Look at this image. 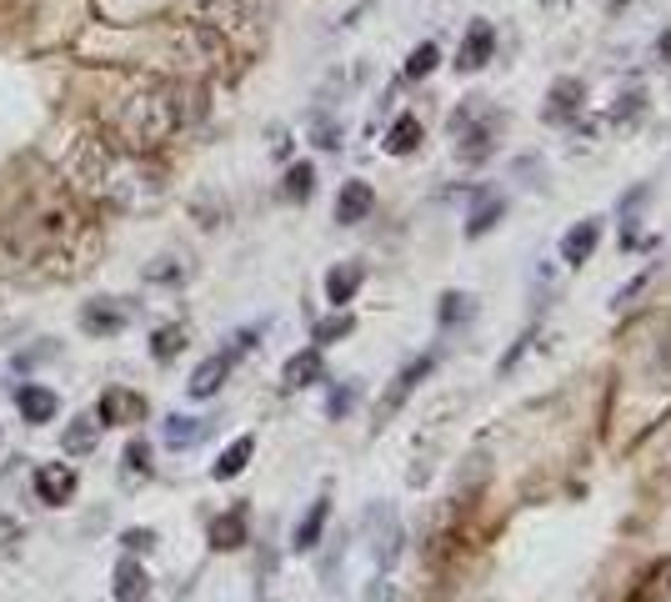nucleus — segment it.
I'll return each instance as SVG.
<instances>
[{
  "instance_id": "1a4fd4ad",
  "label": "nucleus",
  "mask_w": 671,
  "mask_h": 602,
  "mask_svg": "<svg viewBox=\"0 0 671 602\" xmlns=\"http://www.w3.org/2000/svg\"><path fill=\"white\" fill-rule=\"evenodd\" d=\"M246 0H181V15L191 25H211V31H226L241 21Z\"/></svg>"
},
{
  "instance_id": "ddd939ff",
  "label": "nucleus",
  "mask_w": 671,
  "mask_h": 602,
  "mask_svg": "<svg viewBox=\"0 0 671 602\" xmlns=\"http://www.w3.org/2000/svg\"><path fill=\"white\" fill-rule=\"evenodd\" d=\"M316 382H326V357H321V347L296 351V357L281 367V387H286V392H306V387H316Z\"/></svg>"
},
{
  "instance_id": "e433bc0d",
  "label": "nucleus",
  "mask_w": 671,
  "mask_h": 602,
  "mask_svg": "<svg viewBox=\"0 0 671 602\" xmlns=\"http://www.w3.org/2000/svg\"><path fill=\"white\" fill-rule=\"evenodd\" d=\"M120 548H126L130 558H141V552L156 548V532L151 527H130V532H120Z\"/></svg>"
},
{
  "instance_id": "a878e982",
  "label": "nucleus",
  "mask_w": 671,
  "mask_h": 602,
  "mask_svg": "<svg viewBox=\"0 0 671 602\" xmlns=\"http://www.w3.org/2000/svg\"><path fill=\"white\" fill-rule=\"evenodd\" d=\"M667 598H671V558H661L657 568L641 572L637 598H631V602H667Z\"/></svg>"
},
{
  "instance_id": "412c9836",
  "label": "nucleus",
  "mask_w": 671,
  "mask_h": 602,
  "mask_svg": "<svg viewBox=\"0 0 671 602\" xmlns=\"http://www.w3.org/2000/svg\"><path fill=\"white\" fill-rule=\"evenodd\" d=\"M422 136H426L422 120L406 110V116L391 120V131H386V141H381V146H386V156H412V151H422Z\"/></svg>"
},
{
  "instance_id": "2f4dec72",
  "label": "nucleus",
  "mask_w": 671,
  "mask_h": 602,
  "mask_svg": "<svg viewBox=\"0 0 671 602\" xmlns=\"http://www.w3.org/2000/svg\"><path fill=\"white\" fill-rule=\"evenodd\" d=\"M356 397H361V382H336L331 397H326V416H331V422H341V416L356 406Z\"/></svg>"
},
{
  "instance_id": "0eeeda50",
  "label": "nucleus",
  "mask_w": 671,
  "mask_h": 602,
  "mask_svg": "<svg viewBox=\"0 0 671 602\" xmlns=\"http://www.w3.org/2000/svg\"><path fill=\"white\" fill-rule=\"evenodd\" d=\"M491 55H497V31H491L487 21H471V31H466L461 51H456V71H461V76H477V71L487 66Z\"/></svg>"
},
{
  "instance_id": "f257e3e1",
  "label": "nucleus",
  "mask_w": 671,
  "mask_h": 602,
  "mask_svg": "<svg viewBox=\"0 0 671 602\" xmlns=\"http://www.w3.org/2000/svg\"><path fill=\"white\" fill-rule=\"evenodd\" d=\"M181 120H185L181 86H146V91H136V96L120 106L116 136H120L126 151L146 156V151H156L161 141H171V136L181 131Z\"/></svg>"
},
{
  "instance_id": "20e7f679",
  "label": "nucleus",
  "mask_w": 671,
  "mask_h": 602,
  "mask_svg": "<svg viewBox=\"0 0 671 602\" xmlns=\"http://www.w3.org/2000/svg\"><path fill=\"white\" fill-rule=\"evenodd\" d=\"M366 527H371V562H376L381 572H391L401 562V552H406V527H401L396 507L376 503L366 513Z\"/></svg>"
},
{
  "instance_id": "f3484780",
  "label": "nucleus",
  "mask_w": 671,
  "mask_h": 602,
  "mask_svg": "<svg viewBox=\"0 0 671 602\" xmlns=\"http://www.w3.org/2000/svg\"><path fill=\"white\" fill-rule=\"evenodd\" d=\"M361 282H366V266L361 262H336L331 272H326V302H331L336 311L351 307V296L361 292Z\"/></svg>"
},
{
  "instance_id": "4be33fe9",
  "label": "nucleus",
  "mask_w": 671,
  "mask_h": 602,
  "mask_svg": "<svg viewBox=\"0 0 671 602\" xmlns=\"http://www.w3.org/2000/svg\"><path fill=\"white\" fill-rule=\"evenodd\" d=\"M15 406H21L25 422H51L61 397H55L51 387H21V392H15Z\"/></svg>"
},
{
  "instance_id": "473e14b6",
  "label": "nucleus",
  "mask_w": 671,
  "mask_h": 602,
  "mask_svg": "<svg viewBox=\"0 0 671 602\" xmlns=\"http://www.w3.org/2000/svg\"><path fill=\"white\" fill-rule=\"evenodd\" d=\"M146 282H166V286H175V282H185V266L175 262V256H156V262L146 266Z\"/></svg>"
},
{
  "instance_id": "72a5a7b5",
  "label": "nucleus",
  "mask_w": 671,
  "mask_h": 602,
  "mask_svg": "<svg viewBox=\"0 0 671 602\" xmlns=\"http://www.w3.org/2000/svg\"><path fill=\"white\" fill-rule=\"evenodd\" d=\"M536 337H542V331H536V327H526V331H521V337L511 341V351H507V357H501V367H497V372H501V377H507V372H516V361L526 357L531 347H536Z\"/></svg>"
},
{
  "instance_id": "aec40b11",
  "label": "nucleus",
  "mask_w": 671,
  "mask_h": 602,
  "mask_svg": "<svg viewBox=\"0 0 671 602\" xmlns=\"http://www.w3.org/2000/svg\"><path fill=\"white\" fill-rule=\"evenodd\" d=\"M326 522H331V497H316V503H311V513H306L301 522H296L291 548H296V552H316V542H321Z\"/></svg>"
},
{
  "instance_id": "f8f14e48",
  "label": "nucleus",
  "mask_w": 671,
  "mask_h": 602,
  "mask_svg": "<svg viewBox=\"0 0 671 602\" xmlns=\"http://www.w3.org/2000/svg\"><path fill=\"white\" fill-rule=\"evenodd\" d=\"M596 246H601V216H586L562 236V262L566 266H586L596 256Z\"/></svg>"
},
{
  "instance_id": "7ed1b4c3",
  "label": "nucleus",
  "mask_w": 671,
  "mask_h": 602,
  "mask_svg": "<svg viewBox=\"0 0 671 602\" xmlns=\"http://www.w3.org/2000/svg\"><path fill=\"white\" fill-rule=\"evenodd\" d=\"M432 372H436V351H422V357H412V361H406V367H401V372L391 377V387H386V392H381V402H376V422H371V427H376V432L386 427L391 416H396L401 406L412 402V392H416V387H422Z\"/></svg>"
},
{
  "instance_id": "dca6fc26",
  "label": "nucleus",
  "mask_w": 671,
  "mask_h": 602,
  "mask_svg": "<svg viewBox=\"0 0 671 602\" xmlns=\"http://www.w3.org/2000/svg\"><path fill=\"white\" fill-rule=\"evenodd\" d=\"M376 211V191L366 181H347V187L336 191V226H356Z\"/></svg>"
},
{
  "instance_id": "bb28decb",
  "label": "nucleus",
  "mask_w": 671,
  "mask_h": 602,
  "mask_svg": "<svg viewBox=\"0 0 671 602\" xmlns=\"http://www.w3.org/2000/svg\"><path fill=\"white\" fill-rule=\"evenodd\" d=\"M181 351H185V321H171V327L151 331V357L161 361V367H166V361H175Z\"/></svg>"
},
{
  "instance_id": "6e6552de",
  "label": "nucleus",
  "mask_w": 671,
  "mask_h": 602,
  "mask_svg": "<svg viewBox=\"0 0 671 602\" xmlns=\"http://www.w3.org/2000/svg\"><path fill=\"white\" fill-rule=\"evenodd\" d=\"M231 367H236V357H231L226 347H221V351H211V357H206V361H201V367H195V372H191V382H185V392H191L195 402H206V397H216L221 387H226Z\"/></svg>"
},
{
  "instance_id": "423d86ee",
  "label": "nucleus",
  "mask_w": 671,
  "mask_h": 602,
  "mask_svg": "<svg viewBox=\"0 0 671 602\" xmlns=\"http://www.w3.org/2000/svg\"><path fill=\"white\" fill-rule=\"evenodd\" d=\"M126 327H130V307H120L110 296H96V302L81 307V331H90V337H116Z\"/></svg>"
},
{
  "instance_id": "a211bd4d",
  "label": "nucleus",
  "mask_w": 671,
  "mask_h": 602,
  "mask_svg": "<svg viewBox=\"0 0 671 602\" xmlns=\"http://www.w3.org/2000/svg\"><path fill=\"white\" fill-rule=\"evenodd\" d=\"M211 432H216V422L211 416H166V427H161V437H166V447H195V442H206Z\"/></svg>"
},
{
  "instance_id": "58836bf2",
  "label": "nucleus",
  "mask_w": 671,
  "mask_h": 602,
  "mask_svg": "<svg viewBox=\"0 0 671 602\" xmlns=\"http://www.w3.org/2000/svg\"><path fill=\"white\" fill-rule=\"evenodd\" d=\"M361 602H396V588H391L386 578H376V582H366V592H361Z\"/></svg>"
},
{
  "instance_id": "5701e85b",
  "label": "nucleus",
  "mask_w": 671,
  "mask_h": 602,
  "mask_svg": "<svg viewBox=\"0 0 671 602\" xmlns=\"http://www.w3.org/2000/svg\"><path fill=\"white\" fill-rule=\"evenodd\" d=\"M256 457V437H236L231 442L226 452H221L216 457V467H211V477L216 482H231V477H241V472H246V462Z\"/></svg>"
},
{
  "instance_id": "9d476101",
  "label": "nucleus",
  "mask_w": 671,
  "mask_h": 602,
  "mask_svg": "<svg viewBox=\"0 0 671 602\" xmlns=\"http://www.w3.org/2000/svg\"><path fill=\"white\" fill-rule=\"evenodd\" d=\"M141 416H146V397H141V392H126V387H110V392H100V406H96V422H100V427L141 422Z\"/></svg>"
},
{
  "instance_id": "6ab92c4d",
  "label": "nucleus",
  "mask_w": 671,
  "mask_h": 602,
  "mask_svg": "<svg viewBox=\"0 0 671 602\" xmlns=\"http://www.w3.org/2000/svg\"><path fill=\"white\" fill-rule=\"evenodd\" d=\"M110 592H116V602H146V592H151V578H146V568H141L136 558H130V552L116 562Z\"/></svg>"
},
{
  "instance_id": "393cba45",
  "label": "nucleus",
  "mask_w": 671,
  "mask_h": 602,
  "mask_svg": "<svg viewBox=\"0 0 671 602\" xmlns=\"http://www.w3.org/2000/svg\"><path fill=\"white\" fill-rule=\"evenodd\" d=\"M477 317V302L466 292H441V302H436V321H441L446 331L451 327H466V321Z\"/></svg>"
},
{
  "instance_id": "cd10ccee",
  "label": "nucleus",
  "mask_w": 671,
  "mask_h": 602,
  "mask_svg": "<svg viewBox=\"0 0 671 602\" xmlns=\"http://www.w3.org/2000/svg\"><path fill=\"white\" fill-rule=\"evenodd\" d=\"M311 191H316V166L311 161H296L291 171H286V181H281V197L301 207V201H311Z\"/></svg>"
},
{
  "instance_id": "c85d7f7f",
  "label": "nucleus",
  "mask_w": 671,
  "mask_h": 602,
  "mask_svg": "<svg viewBox=\"0 0 671 602\" xmlns=\"http://www.w3.org/2000/svg\"><path fill=\"white\" fill-rule=\"evenodd\" d=\"M351 331H356V317H351V311L341 307V311H331V317H326V321H316V327H311V337H316V347H331V341L351 337Z\"/></svg>"
},
{
  "instance_id": "4c0bfd02",
  "label": "nucleus",
  "mask_w": 671,
  "mask_h": 602,
  "mask_svg": "<svg viewBox=\"0 0 671 602\" xmlns=\"http://www.w3.org/2000/svg\"><path fill=\"white\" fill-rule=\"evenodd\" d=\"M256 341H260V327H246V331H236V337H231V341H226V351H231V357H236V361H241V357H246V351H251V347H256Z\"/></svg>"
},
{
  "instance_id": "a19ab883",
  "label": "nucleus",
  "mask_w": 671,
  "mask_h": 602,
  "mask_svg": "<svg viewBox=\"0 0 671 602\" xmlns=\"http://www.w3.org/2000/svg\"><path fill=\"white\" fill-rule=\"evenodd\" d=\"M621 6H627V0H611V11H621Z\"/></svg>"
},
{
  "instance_id": "9b49d317",
  "label": "nucleus",
  "mask_w": 671,
  "mask_h": 602,
  "mask_svg": "<svg viewBox=\"0 0 671 602\" xmlns=\"http://www.w3.org/2000/svg\"><path fill=\"white\" fill-rule=\"evenodd\" d=\"M35 497H41L45 507H65L71 497H76V467H65V462H45V467L35 472Z\"/></svg>"
},
{
  "instance_id": "ea45409f",
  "label": "nucleus",
  "mask_w": 671,
  "mask_h": 602,
  "mask_svg": "<svg viewBox=\"0 0 671 602\" xmlns=\"http://www.w3.org/2000/svg\"><path fill=\"white\" fill-rule=\"evenodd\" d=\"M657 51H661V61H667V66H671V25H667V31H661V41H657Z\"/></svg>"
},
{
  "instance_id": "f03ea898",
  "label": "nucleus",
  "mask_w": 671,
  "mask_h": 602,
  "mask_svg": "<svg viewBox=\"0 0 671 602\" xmlns=\"http://www.w3.org/2000/svg\"><path fill=\"white\" fill-rule=\"evenodd\" d=\"M501 131H507V116H501L497 106H487L481 96L461 101V106L451 110V146H456V161L481 166L491 151H497Z\"/></svg>"
},
{
  "instance_id": "7c9ffc66",
  "label": "nucleus",
  "mask_w": 671,
  "mask_h": 602,
  "mask_svg": "<svg viewBox=\"0 0 671 602\" xmlns=\"http://www.w3.org/2000/svg\"><path fill=\"white\" fill-rule=\"evenodd\" d=\"M641 106H647V96H641V86H631V91H621L617 106H611L601 120H607V126H627L631 116H641Z\"/></svg>"
},
{
  "instance_id": "2eb2a0df",
  "label": "nucleus",
  "mask_w": 671,
  "mask_h": 602,
  "mask_svg": "<svg viewBox=\"0 0 671 602\" xmlns=\"http://www.w3.org/2000/svg\"><path fill=\"white\" fill-rule=\"evenodd\" d=\"M501 216H507V197H501V191H477L471 216H466V241L491 236V231L501 226Z\"/></svg>"
},
{
  "instance_id": "39448f33",
  "label": "nucleus",
  "mask_w": 671,
  "mask_h": 602,
  "mask_svg": "<svg viewBox=\"0 0 671 602\" xmlns=\"http://www.w3.org/2000/svg\"><path fill=\"white\" fill-rule=\"evenodd\" d=\"M586 116V81L582 76H556L546 91V120L552 126H576Z\"/></svg>"
},
{
  "instance_id": "c756f323",
  "label": "nucleus",
  "mask_w": 671,
  "mask_h": 602,
  "mask_svg": "<svg viewBox=\"0 0 671 602\" xmlns=\"http://www.w3.org/2000/svg\"><path fill=\"white\" fill-rule=\"evenodd\" d=\"M436 66H441V45H436V41H422L412 55H406V81H426Z\"/></svg>"
},
{
  "instance_id": "c9c22d12",
  "label": "nucleus",
  "mask_w": 671,
  "mask_h": 602,
  "mask_svg": "<svg viewBox=\"0 0 671 602\" xmlns=\"http://www.w3.org/2000/svg\"><path fill=\"white\" fill-rule=\"evenodd\" d=\"M126 472H130V477H151V447H146L141 437L126 447Z\"/></svg>"
},
{
  "instance_id": "b1692460",
  "label": "nucleus",
  "mask_w": 671,
  "mask_h": 602,
  "mask_svg": "<svg viewBox=\"0 0 671 602\" xmlns=\"http://www.w3.org/2000/svg\"><path fill=\"white\" fill-rule=\"evenodd\" d=\"M96 442H100V422H96V416H76V422L65 427L61 447L71 452V457H90V452H96Z\"/></svg>"
},
{
  "instance_id": "f704fd0d",
  "label": "nucleus",
  "mask_w": 671,
  "mask_h": 602,
  "mask_svg": "<svg viewBox=\"0 0 671 602\" xmlns=\"http://www.w3.org/2000/svg\"><path fill=\"white\" fill-rule=\"evenodd\" d=\"M311 136H316V146H321V151H341V120L316 116L311 120Z\"/></svg>"
},
{
  "instance_id": "4468645a",
  "label": "nucleus",
  "mask_w": 671,
  "mask_h": 602,
  "mask_svg": "<svg viewBox=\"0 0 671 602\" xmlns=\"http://www.w3.org/2000/svg\"><path fill=\"white\" fill-rule=\"evenodd\" d=\"M246 532H251V513H246V503H236V507H226L221 517H211V548L216 552H236L241 542H246Z\"/></svg>"
}]
</instances>
